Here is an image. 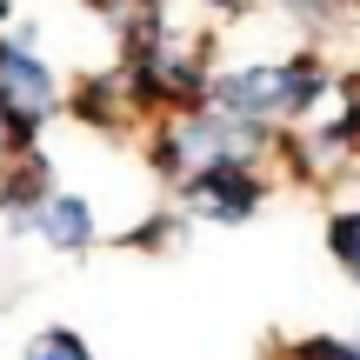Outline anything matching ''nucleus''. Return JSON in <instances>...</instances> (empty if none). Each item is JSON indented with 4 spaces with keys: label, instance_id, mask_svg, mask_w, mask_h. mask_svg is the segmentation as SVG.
Instances as JSON below:
<instances>
[{
    "label": "nucleus",
    "instance_id": "obj_12",
    "mask_svg": "<svg viewBox=\"0 0 360 360\" xmlns=\"http://www.w3.org/2000/svg\"><path fill=\"white\" fill-rule=\"evenodd\" d=\"M174 7H180V0H87V13L114 27V40L134 34L141 20H154V13H174Z\"/></svg>",
    "mask_w": 360,
    "mask_h": 360
},
{
    "label": "nucleus",
    "instance_id": "obj_4",
    "mask_svg": "<svg viewBox=\"0 0 360 360\" xmlns=\"http://www.w3.org/2000/svg\"><path fill=\"white\" fill-rule=\"evenodd\" d=\"M0 107L34 120V127H53L67 114V80L47 67L40 47H20L7 27H0Z\"/></svg>",
    "mask_w": 360,
    "mask_h": 360
},
{
    "label": "nucleus",
    "instance_id": "obj_9",
    "mask_svg": "<svg viewBox=\"0 0 360 360\" xmlns=\"http://www.w3.org/2000/svg\"><path fill=\"white\" fill-rule=\"evenodd\" d=\"M260 354L267 360H360V334H327V327H314V334H267Z\"/></svg>",
    "mask_w": 360,
    "mask_h": 360
},
{
    "label": "nucleus",
    "instance_id": "obj_6",
    "mask_svg": "<svg viewBox=\"0 0 360 360\" xmlns=\"http://www.w3.org/2000/svg\"><path fill=\"white\" fill-rule=\"evenodd\" d=\"M34 240L47 247V254H94V247H101V214H94V200L80 187H53L47 200L34 207Z\"/></svg>",
    "mask_w": 360,
    "mask_h": 360
},
{
    "label": "nucleus",
    "instance_id": "obj_13",
    "mask_svg": "<svg viewBox=\"0 0 360 360\" xmlns=\"http://www.w3.org/2000/svg\"><path fill=\"white\" fill-rule=\"evenodd\" d=\"M334 114L347 120V134L360 147V67H340V74H334Z\"/></svg>",
    "mask_w": 360,
    "mask_h": 360
},
{
    "label": "nucleus",
    "instance_id": "obj_14",
    "mask_svg": "<svg viewBox=\"0 0 360 360\" xmlns=\"http://www.w3.org/2000/svg\"><path fill=\"white\" fill-rule=\"evenodd\" d=\"M40 134H47V127H34V120H20V114H7V107H0V160L40 147Z\"/></svg>",
    "mask_w": 360,
    "mask_h": 360
},
{
    "label": "nucleus",
    "instance_id": "obj_2",
    "mask_svg": "<svg viewBox=\"0 0 360 360\" xmlns=\"http://www.w3.org/2000/svg\"><path fill=\"white\" fill-rule=\"evenodd\" d=\"M141 154H147V174L160 187H174L180 174L193 167H267L281 154V127H260V120H240L227 107H187V114H167V120H147L141 127Z\"/></svg>",
    "mask_w": 360,
    "mask_h": 360
},
{
    "label": "nucleus",
    "instance_id": "obj_1",
    "mask_svg": "<svg viewBox=\"0 0 360 360\" xmlns=\"http://www.w3.org/2000/svg\"><path fill=\"white\" fill-rule=\"evenodd\" d=\"M334 74L327 47H294V53H267V60H220L214 94L207 101L227 107L240 120H260V127H307L314 114L334 107Z\"/></svg>",
    "mask_w": 360,
    "mask_h": 360
},
{
    "label": "nucleus",
    "instance_id": "obj_10",
    "mask_svg": "<svg viewBox=\"0 0 360 360\" xmlns=\"http://www.w3.org/2000/svg\"><path fill=\"white\" fill-rule=\"evenodd\" d=\"M321 233H327V260H334V267L360 287V200H334Z\"/></svg>",
    "mask_w": 360,
    "mask_h": 360
},
{
    "label": "nucleus",
    "instance_id": "obj_16",
    "mask_svg": "<svg viewBox=\"0 0 360 360\" xmlns=\"http://www.w3.org/2000/svg\"><path fill=\"white\" fill-rule=\"evenodd\" d=\"M13 13H20V0H0V27H7V20H13Z\"/></svg>",
    "mask_w": 360,
    "mask_h": 360
},
{
    "label": "nucleus",
    "instance_id": "obj_8",
    "mask_svg": "<svg viewBox=\"0 0 360 360\" xmlns=\"http://www.w3.org/2000/svg\"><path fill=\"white\" fill-rule=\"evenodd\" d=\"M187 227L193 220L180 214V207H154V214H141L134 227H120L114 247L120 254H174V247H187Z\"/></svg>",
    "mask_w": 360,
    "mask_h": 360
},
{
    "label": "nucleus",
    "instance_id": "obj_3",
    "mask_svg": "<svg viewBox=\"0 0 360 360\" xmlns=\"http://www.w3.org/2000/svg\"><path fill=\"white\" fill-rule=\"evenodd\" d=\"M274 167H193L174 180V207L200 227H247L274 200Z\"/></svg>",
    "mask_w": 360,
    "mask_h": 360
},
{
    "label": "nucleus",
    "instance_id": "obj_11",
    "mask_svg": "<svg viewBox=\"0 0 360 360\" xmlns=\"http://www.w3.org/2000/svg\"><path fill=\"white\" fill-rule=\"evenodd\" d=\"M20 360H101L87 347V334H74L67 321H47V327H34V334L20 340Z\"/></svg>",
    "mask_w": 360,
    "mask_h": 360
},
{
    "label": "nucleus",
    "instance_id": "obj_7",
    "mask_svg": "<svg viewBox=\"0 0 360 360\" xmlns=\"http://www.w3.org/2000/svg\"><path fill=\"white\" fill-rule=\"evenodd\" d=\"M267 13L281 27H294L300 47H327L334 34H347L360 20V0H267Z\"/></svg>",
    "mask_w": 360,
    "mask_h": 360
},
{
    "label": "nucleus",
    "instance_id": "obj_5",
    "mask_svg": "<svg viewBox=\"0 0 360 360\" xmlns=\"http://www.w3.org/2000/svg\"><path fill=\"white\" fill-rule=\"evenodd\" d=\"M67 120H74V127H87V134H107V141L141 134V114H134V94H127L120 60L94 67V74H80L74 87H67Z\"/></svg>",
    "mask_w": 360,
    "mask_h": 360
},
{
    "label": "nucleus",
    "instance_id": "obj_15",
    "mask_svg": "<svg viewBox=\"0 0 360 360\" xmlns=\"http://www.w3.org/2000/svg\"><path fill=\"white\" fill-rule=\"evenodd\" d=\"M200 7H207V13H220V20H227V13H233V20H240V13L254 7V0H200Z\"/></svg>",
    "mask_w": 360,
    "mask_h": 360
}]
</instances>
